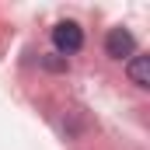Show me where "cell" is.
<instances>
[{"label": "cell", "mask_w": 150, "mask_h": 150, "mask_svg": "<svg viewBox=\"0 0 150 150\" xmlns=\"http://www.w3.org/2000/svg\"><path fill=\"white\" fill-rule=\"evenodd\" d=\"M52 45H56L59 52H77V49L84 45L80 25H77V21H59V25L52 28Z\"/></svg>", "instance_id": "6da1fadb"}, {"label": "cell", "mask_w": 150, "mask_h": 150, "mask_svg": "<svg viewBox=\"0 0 150 150\" xmlns=\"http://www.w3.org/2000/svg\"><path fill=\"white\" fill-rule=\"evenodd\" d=\"M133 49H136V38L129 35L126 28H112V32H108V38H105V52H108L112 59L133 56Z\"/></svg>", "instance_id": "7a4b0ae2"}, {"label": "cell", "mask_w": 150, "mask_h": 150, "mask_svg": "<svg viewBox=\"0 0 150 150\" xmlns=\"http://www.w3.org/2000/svg\"><path fill=\"white\" fill-rule=\"evenodd\" d=\"M129 80H133L136 87H150V59L147 56H136V59L129 63Z\"/></svg>", "instance_id": "3957f363"}]
</instances>
